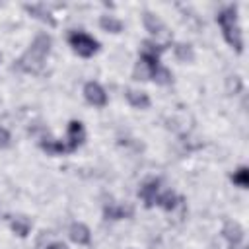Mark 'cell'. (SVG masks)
Masks as SVG:
<instances>
[{
  "instance_id": "1",
  "label": "cell",
  "mask_w": 249,
  "mask_h": 249,
  "mask_svg": "<svg viewBox=\"0 0 249 249\" xmlns=\"http://www.w3.org/2000/svg\"><path fill=\"white\" fill-rule=\"evenodd\" d=\"M51 45H53L51 35H47V33L37 35L33 39V43L29 45V49L23 53V56L14 64V68H18L21 72H29V74L41 72V68L45 64V58L51 51Z\"/></svg>"
},
{
  "instance_id": "2",
  "label": "cell",
  "mask_w": 249,
  "mask_h": 249,
  "mask_svg": "<svg viewBox=\"0 0 249 249\" xmlns=\"http://www.w3.org/2000/svg\"><path fill=\"white\" fill-rule=\"evenodd\" d=\"M216 21L220 23L222 27V33H224V39L230 47H233L237 53L243 51V33H241V27L237 23V8L235 6H228L224 8L218 16H216Z\"/></svg>"
},
{
  "instance_id": "3",
  "label": "cell",
  "mask_w": 249,
  "mask_h": 249,
  "mask_svg": "<svg viewBox=\"0 0 249 249\" xmlns=\"http://www.w3.org/2000/svg\"><path fill=\"white\" fill-rule=\"evenodd\" d=\"M68 43L74 49V53H78L80 56H86V58L91 56V54H95L97 49H99L97 39H93L91 35H88L84 31H72L68 35Z\"/></svg>"
},
{
  "instance_id": "4",
  "label": "cell",
  "mask_w": 249,
  "mask_h": 249,
  "mask_svg": "<svg viewBox=\"0 0 249 249\" xmlns=\"http://www.w3.org/2000/svg\"><path fill=\"white\" fill-rule=\"evenodd\" d=\"M84 97L93 107H105L107 105V93L97 82H88L84 86Z\"/></svg>"
},
{
  "instance_id": "5",
  "label": "cell",
  "mask_w": 249,
  "mask_h": 249,
  "mask_svg": "<svg viewBox=\"0 0 249 249\" xmlns=\"http://www.w3.org/2000/svg\"><path fill=\"white\" fill-rule=\"evenodd\" d=\"M84 138H86V134H84L82 123H80V121H70V124H68V134H66V140H64L66 150H68V152L78 150V146L84 142Z\"/></svg>"
},
{
  "instance_id": "6",
  "label": "cell",
  "mask_w": 249,
  "mask_h": 249,
  "mask_svg": "<svg viewBox=\"0 0 249 249\" xmlns=\"http://www.w3.org/2000/svg\"><path fill=\"white\" fill-rule=\"evenodd\" d=\"M138 196L144 200V204L148 208H152L154 204H158V196H160V179H148L140 191H138Z\"/></svg>"
},
{
  "instance_id": "7",
  "label": "cell",
  "mask_w": 249,
  "mask_h": 249,
  "mask_svg": "<svg viewBox=\"0 0 249 249\" xmlns=\"http://www.w3.org/2000/svg\"><path fill=\"white\" fill-rule=\"evenodd\" d=\"M224 237L228 239V243H230L231 249H237L241 245L245 233H243V228L237 222H228L226 228H224Z\"/></svg>"
},
{
  "instance_id": "8",
  "label": "cell",
  "mask_w": 249,
  "mask_h": 249,
  "mask_svg": "<svg viewBox=\"0 0 249 249\" xmlns=\"http://www.w3.org/2000/svg\"><path fill=\"white\" fill-rule=\"evenodd\" d=\"M103 214L107 220H121V218H128L132 214V208L128 204H121V202H109L103 208Z\"/></svg>"
},
{
  "instance_id": "9",
  "label": "cell",
  "mask_w": 249,
  "mask_h": 249,
  "mask_svg": "<svg viewBox=\"0 0 249 249\" xmlns=\"http://www.w3.org/2000/svg\"><path fill=\"white\" fill-rule=\"evenodd\" d=\"M70 239L74 241V243H78V245H88L89 241H91V233H89V228L86 226V224H82V222H74L72 226H70Z\"/></svg>"
},
{
  "instance_id": "10",
  "label": "cell",
  "mask_w": 249,
  "mask_h": 249,
  "mask_svg": "<svg viewBox=\"0 0 249 249\" xmlns=\"http://www.w3.org/2000/svg\"><path fill=\"white\" fill-rule=\"evenodd\" d=\"M124 97L136 109H148L150 107V97L144 91H138V89H130L128 88V89H124Z\"/></svg>"
},
{
  "instance_id": "11",
  "label": "cell",
  "mask_w": 249,
  "mask_h": 249,
  "mask_svg": "<svg viewBox=\"0 0 249 249\" xmlns=\"http://www.w3.org/2000/svg\"><path fill=\"white\" fill-rule=\"evenodd\" d=\"M144 25H146V29L152 33V35H165V39H169V33H165V25L161 23V19L160 18H156L154 14H150V12H146L144 14Z\"/></svg>"
},
{
  "instance_id": "12",
  "label": "cell",
  "mask_w": 249,
  "mask_h": 249,
  "mask_svg": "<svg viewBox=\"0 0 249 249\" xmlns=\"http://www.w3.org/2000/svg\"><path fill=\"white\" fill-rule=\"evenodd\" d=\"M10 228L14 230V233H18L19 237H25L31 230V220L25 216H12L10 218Z\"/></svg>"
},
{
  "instance_id": "13",
  "label": "cell",
  "mask_w": 249,
  "mask_h": 249,
  "mask_svg": "<svg viewBox=\"0 0 249 249\" xmlns=\"http://www.w3.org/2000/svg\"><path fill=\"white\" fill-rule=\"evenodd\" d=\"M39 146H41L47 154H66V152H68L64 140L60 142V140H53V138H43V140L39 142Z\"/></svg>"
},
{
  "instance_id": "14",
  "label": "cell",
  "mask_w": 249,
  "mask_h": 249,
  "mask_svg": "<svg viewBox=\"0 0 249 249\" xmlns=\"http://www.w3.org/2000/svg\"><path fill=\"white\" fill-rule=\"evenodd\" d=\"M25 10H27L29 14H33L35 18H39V19H43V21H47V23L54 25V19H53V16L49 14V10H45V6H43V4H33V6H25Z\"/></svg>"
},
{
  "instance_id": "15",
  "label": "cell",
  "mask_w": 249,
  "mask_h": 249,
  "mask_svg": "<svg viewBox=\"0 0 249 249\" xmlns=\"http://www.w3.org/2000/svg\"><path fill=\"white\" fill-rule=\"evenodd\" d=\"M99 25L105 31H111V33H121V29H123V21L117 19V18H113V16H101Z\"/></svg>"
},
{
  "instance_id": "16",
  "label": "cell",
  "mask_w": 249,
  "mask_h": 249,
  "mask_svg": "<svg viewBox=\"0 0 249 249\" xmlns=\"http://www.w3.org/2000/svg\"><path fill=\"white\" fill-rule=\"evenodd\" d=\"M177 202H179V198H177V195H175L173 191H165V193H161V195L158 196V204H160L163 210H173V208L177 206Z\"/></svg>"
},
{
  "instance_id": "17",
  "label": "cell",
  "mask_w": 249,
  "mask_h": 249,
  "mask_svg": "<svg viewBox=\"0 0 249 249\" xmlns=\"http://www.w3.org/2000/svg\"><path fill=\"white\" fill-rule=\"evenodd\" d=\"M173 49H175V56H177L179 60H183V62H191V60L195 58V53H193L191 45H185V43H177Z\"/></svg>"
},
{
  "instance_id": "18",
  "label": "cell",
  "mask_w": 249,
  "mask_h": 249,
  "mask_svg": "<svg viewBox=\"0 0 249 249\" xmlns=\"http://www.w3.org/2000/svg\"><path fill=\"white\" fill-rule=\"evenodd\" d=\"M150 80H154L156 84L165 86V84H169V82H171V72L160 64V66H158V68H156V70L150 74Z\"/></svg>"
},
{
  "instance_id": "19",
  "label": "cell",
  "mask_w": 249,
  "mask_h": 249,
  "mask_svg": "<svg viewBox=\"0 0 249 249\" xmlns=\"http://www.w3.org/2000/svg\"><path fill=\"white\" fill-rule=\"evenodd\" d=\"M231 181H233L237 187H241V189H247V185H249V169H247L245 165H241L237 171H233V175H231Z\"/></svg>"
},
{
  "instance_id": "20",
  "label": "cell",
  "mask_w": 249,
  "mask_h": 249,
  "mask_svg": "<svg viewBox=\"0 0 249 249\" xmlns=\"http://www.w3.org/2000/svg\"><path fill=\"white\" fill-rule=\"evenodd\" d=\"M241 88H243V84H241L239 76H231L228 80V91L230 93H237V91H241Z\"/></svg>"
},
{
  "instance_id": "21",
  "label": "cell",
  "mask_w": 249,
  "mask_h": 249,
  "mask_svg": "<svg viewBox=\"0 0 249 249\" xmlns=\"http://www.w3.org/2000/svg\"><path fill=\"white\" fill-rule=\"evenodd\" d=\"M10 144H12V136H10V132H8V128L0 124V150H4V148H8Z\"/></svg>"
},
{
  "instance_id": "22",
  "label": "cell",
  "mask_w": 249,
  "mask_h": 249,
  "mask_svg": "<svg viewBox=\"0 0 249 249\" xmlns=\"http://www.w3.org/2000/svg\"><path fill=\"white\" fill-rule=\"evenodd\" d=\"M45 249H68V247L62 241H51V243L45 245Z\"/></svg>"
},
{
  "instance_id": "23",
  "label": "cell",
  "mask_w": 249,
  "mask_h": 249,
  "mask_svg": "<svg viewBox=\"0 0 249 249\" xmlns=\"http://www.w3.org/2000/svg\"><path fill=\"white\" fill-rule=\"evenodd\" d=\"M239 249H245V247H239Z\"/></svg>"
}]
</instances>
